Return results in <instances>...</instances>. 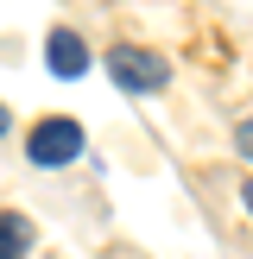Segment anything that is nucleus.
<instances>
[{
	"label": "nucleus",
	"mask_w": 253,
	"mask_h": 259,
	"mask_svg": "<svg viewBox=\"0 0 253 259\" xmlns=\"http://www.w3.org/2000/svg\"><path fill=\"white\" fill-rule=\"evenodd\" d=\"M108 76L126 95H158V89L171 82V63H164L158 51H146V45H114L108 51Z\"/></svg>",
	"instance_id": "1"
},
{
	"label": "nucleus",
	"mask_w": 253,
	"mask_h": 259,
	"mask_svg": "<svg viewBox=\"0 0 253 259\" xmlns=\"http://www.w3.org/2000/svg\"><path fill=\"white\" fill-rule=\"evenodd\" d=\"M76 152H82V126H76L70 114H45V120L25 133V158H32V164H45V171L70 164Z\"/></svg>",
	"instance_id": "2"
},
{
	"label": "nucleus",
	"mask_w": 253,
	"mask_h": 259,
	"mask_svg": "<svg viewBox=\"0 0 253 259\" xmlns=\"http://www.w3.org/2000/svg\"><path fill=\"white\" fill-rule=\"evenodd\" d=\"M45 63H51V76H63V82H76V76L89 70V45H82L76 32H63V25H57V32L45 38Z\"/></svg>",
	"instance_id": "3"
},
{
	"label": "nucleus",
	"mask_w": 253,
	"mask_h": 259,
	"mask_svg": "<svg viewBox=\"0 0 253 259\" xmlns=\"http://www.w3.org/2000/svg\"><path fill=\"white\" fill-rule=\"evenodd\" d=\"M25 247H32V222L0 209V259H25Z\"/></svg>",
	"instance_id": "4"
},
{
	"label": "nucleus",
	"mask_w": 253,
	"mask_h": 259,
	"mask_svg": "<svg viewBox=\"0 0 253 259\" xmlns=\"http://www.w3.org/2000/svg\"><path fill=\"white\" fill-rule=\"evenodd\" d=\"M234 152L253 164V120H240V126H234Z\"/></svg>",
	"instance_id": "5"
},
{
	"label": "nucleus",
	"mask_w": 253,
	"mask_h": 259,
	"mask_svg": "<svg viewBox=\"0 0 253 259\" xmlns=\"http://www.w3.org/2000/svg\"><path fill=\"white\" fill-rule=\"evenodd\" d=\"M7 126H13V114H7V101H0V133H7Z\"/></svg>",
	"instance_id": "6"
},
{
	"label": "nucleus",
	"mask_w": 253,
	"mask_h": 259,
	"mask_svg": "<svg viewBox=\"0 0 253 259\" xmlns=\"http://www.w3.org/2000/svg\"><path fill=\"white\" fill-rule=\"evenodd\" d=\"M240 202H247V209H253V184H240Z\"/></svg>",
	"instance_id": "7"
}]
</instances>
